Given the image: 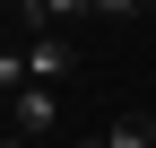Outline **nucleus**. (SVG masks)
Masks as SVG:
<instances>
[{
    "instance_id": "obj_1",
    "label": "nucleus",
    "mask_w": 156,
    "mask_h": 148,
    "mask_svg": "<svg viewBox=\"0 0 156 148\" xmlns=\"http://www.w3.org/2000/svg\"><path fill=\"white\" fill-rule=\"evenodd\" d=\"M9 122H17V139L61 131V96H52V87H17V96H9Z\"/></svg>"
},
{
    "instance_id": "obj_2",
    "label": "nucleus",
    "mask_w": 156,
    "mask_h": 148,
    "mask_svg": "<svg viewBox=\"0 0 156 148\" xmlns=\"http://www.w3.org/2000/svg\"><path fill=\"white\" fill-rule=\"evenodd\" d=\"M69 61H78V52L61 44V35H26V79H35V87H52V79H69Z\"/></svg>"
},
{
    "instance_id": "obj_3",
    "label": "nucleus",
    "mask_w": 156,
    "mask_h": 148,
    "mask_svg": "<svg viewBox=\"0 0 156 148\" xmlns=\"http://www.w3.org/2000/svg\"><path fill=\"white\" fill-rule=\"evenodd\" d=\"M17 87H35L26 79V44H0V96H17Z\"/></svg>"
},
{
    "instance_id": "obj_4",
    "label": "nucleus",
    "mask_w": 156,
    "mask_h": 148,
    "mask_svg": "<svg viewBox=\"0 0 156 148\" xmlns=\"http://www.w3.org/2000/svg\"><path fill=\"white\" fill-rule=\"evenodd\" d=\"M147 0H95V17H139Z\"/></svg>"
},
{
    "instance_id": "obj_5",
    "label": "nucleus",
    "mask_w": 156,
    "mask_h": 148,
    "mask_svg": "<svg viewBox=\"0 0 156 148\" xmlns=\"http://www.w3.org/2000/svg\"><path fill=\"white\" fill-rule=\"evenodd\" d=\"M0 148H35V139H17V131H0Z\"/></svg>"
},
{
    "instance_id": "obj_6",
    "label": "nucleus",
    "mask_w": 156,
    "mask_h": 148,
    "mask_svg": "<svg viewBox=\"0 0 156 148\" xmlns=\"http://www.w3.org/2000/svg\"><path fill=\"white\" fill-rule=\"evenodd\" d=\"M0 26H9V0H0Z\"/></svg>"
}]
</instances>
